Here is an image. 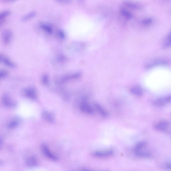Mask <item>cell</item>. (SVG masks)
Here are the masks:
<instances>
[{
  "mask_svg": "<svg viewBox=\"0 0 171 171\" xmlns=\"http://www.w3.org/2000/svg\"><path fill=\"white\" fill-rule=\"evenodd\" d=\"M146 146V144L144 142H141L138 144L135 148V154L141 157H147L149 155L148 152L144 151Z\"/></svg>",
  "mask_w": 171,
  "mask_h": 171,
  "instance_id": "obj_1",
  "label": "cell"
},
{
  "mask_svg": "<svg viewBox=\"0 0 171 171\" xmlns=\"http://www.w3.org/2000/svg\"><path fill=\"white\" fill-rule=\"evenodd\" d=\"M23 93L24 96L33 100H35L37 98L36 90L33 87H29L24 89Z\"/></svg>",
  "mask_w": 171,
  "mask_h": 171,
  "instance_id": "obj_2",
  "label": "cell"
},
{
  "mask_svg": "<svg viewBox=\"0 0 171 171\" xmlns=\"http://www.w3.org/2000/svg\"><path fill=\"white\" fill-rule=\"evenodd\" d=\"M42 148V152L46 157L53 161H56L58 159L57 157L53 154L47 145L43 144Z\"/></svg>",
  "mask_w": 171,
  "mask_h": 171,
  "instance_id": "obj_3",
  "label": "cell"
},
{
  "mask_svg": "<svg viewBox=\"0 0 171 171\" xmlns=\"http://www.w3.org/2000/svg\"><path fill=\"white\" fill-rule=\"evenodd\" d=\"M171 103V95H169L156 100L154 102V104L155 106L160 107L165 106Z\"/></svg>",
  "mask_w": 171,
  "mask_h": 171,
  "instance_id": "obj_4",
  "label": "cell"
},
{
  "mask_svg": "<svg viewBox=\"0 0 171 171\" xmlns=\"http://www.w3.org/2000/svg\"><path fill=\"white\" fill-rule=\"evenodd\" d=\"M13 37V33L11 30L7 29L3 31L2 35L3 42L5 45L10 43Z\"/></svg>",
  "mask_w": 171,
  "mask_h": 171,
  "instance_id": "obj_5",
  "label": "cell"
},
{
  "mask_svg": "<svg viewBox=\"0 0 171 171\" xmlns=\"http://www.w3.org/2000/svg\"><path fill=\"white\" fill-rule=\"evenodd\" d=\"M2 102L3 104L8 107L14 108L16 106V103L13 101L8 95L3 96Z\"/></svg>",
  "mask_w": 171,
  "mask_h": 171,
  "instance_id": "obj_6",
  "label": "cell"
},
{
  "mask_svg": "<svg viewBox=\"0 0 171 171\" xmlns=\"http://www.w3.org/2000/svg\"><path fill=\"white\" fill-rule=\"evenodd\" d=\"M169 123L166 121H162L157 123L155 126V129L159 131L164 132L168 129L169 127Z\"/></svg>",
  "mask_w": 171,
  "mask_h": 171,
  "instance_id": "obj_7",
  "label": "cell"
},
{
  "mask_svg": "<svg viewBox=\"0 0 171 171\" xmlns=\"http://www.w3.org/2000/svg\"><path fill=\"white\" fill-rule=\"evenodd\" d=\"M113 154V151L112 149L106 150L97 151L94 152V155L98 157L104 158L112 155Z\"/></svg>",
  "mask_w": 171,
  "mask_h": 171,
  "instance_id": "obj_8",
  "label": "cell"
},
{
  "mask_svg": "<svg viewBox=\"0 0 171 171\" xmlns=\"http://www.w3.org/2000/svg\"><path fill=\"white\" fill-rule=\"evenodd\" d=\"M130 91L132 94L137 97H140L144 95L143 89L139 85H135L132 87Z\"/></svg>",
  "mask_w": 171,
  "mask_h": 171,
  "instance_id": "obj_9",
  "label": "cell"
},
{
  "mask_svg": "<svg viewBox=\"0 0 171 171\" xmlns=\"http://www.w3.org/2000/svg\"><path fill=\"white\" fill-rule=\"evenodd\" d=\"M0 60L1 62L4 64L5 65L11 68H14L15 67L16 64L10 60L8 57H7L5 55L2 54V53L0 55Z\"/></svg>",
  "mask_w": 171,
  "mask_h": 171,
  "instance_id": "obj_10",
  "label": "cell"
},
{
  "mask_svg": "<svg viewBox=\"0 0 171 171\" xmlns=\"http://www.w3.org/2000/svg\"><path fill=\"white\" fill-rule=\"evenodd\" d=\"M80 108L81 111L85 114H91L93 112V110L91 107L86 102L84 101L81 103Z\"/></svg>",
  "mask_w": 171,
  "mask_h": 171,
  "instance_id": "obj_11",
  "label": "cell"
},
{
  "mask_svg": "<svg viewBox=\"0 0 171 171\" xmlns=\"http://www.w3.org/2000/svg\"><path fill=\"white\" fill-rule=\"evenodd\" d=\"M42 117L43 119L48 122L53 123L54 122V116L50 112L47 111L44 112L42 114Z\"/></svg>",
  "mask_w": 171,
  "mask_h": 171,
  "instance_id": "obj_12",
  "label": "cell"
},
{
  "mask_svg": "<svg viewBox=\"0 0 171 171\" xmlns=\"http://www.w3.org/2000/svg\"><path fill=\"white\" fill-rule=\"evenodd\" d=\"M94 106L96 110L103 117H106L108 116V113L103 109L100 105L97 103H94Z\"/></svg>",
  "mask_w": 171,
  "mask_h": 171,
  "instance_id": "obj_13",
  "label": "cell"
},
{
  "mask_svg": "<svg viewBox=\"0 0 171 171\" xmlns=\"http://www.w3.org/2000/svg\"><path fill=\"white\" fill-rule=\"evenodd\" d=\"M27 165L30 167H34L37 166L38 161L37 159L34 156L30 157L26 160Z\"/></svg>",
  "mask_w": 171,
  "mask_h": 171,
  "instance_id": "obj_14",
  "label": "cell"
},
{
  "mask_svg": "<svg viewBox=\"0 0 171 171\" xmlns=\"http://www.w3.org/2000/svg\"><path fill=\"white\" fill-rule=\"evenodd\" d=\"M166 64V62L164 60H157L149 63L148 65H147V68L148 67V68H151V67L155 66L157 65H161V64L163 65V64Z\"/></svg>",
  "mask_w": 171,
  "mask_h": 171,
  "instance_id": "obj_15",
  "label": "cell"
},
{
  "mask_svg": "<svg viewBox=\"0 0 171 171\" xmlns=\"http://www.w3.org/2000/svg\"><path fill=\"white\" fill-rule=\"evenodd\" d=\"M10 13V11L8 10L3 11L0 13V24L1 25L4 23L6 18L9 16Z\"/></svg>",
  "mask_w": 171,
  "mask_h": 171,
  "instance_id": "obj_16",
  "label": "cell"
},
{
  "mask_svg": "<svg viewBox=\"0 0 171 171\" xmlns=\"http://www.w3.org/2000/svg\"><path fill=\"white\" fill-rule=\"evenodd\" d=\"M19 124V121L16 119H13L11 120L8 124V127L9 129H15Z\"/></svg>",
  "mask_w": 171,
  "mask_h": 171,
  "instance_id": "obj_17",
  "label": "cell"
},
{
  "mask_svg": "<svg viewBox=\"0 0 171 171\" xmlns=\"http://www.w3.org/2000/svg\"><path fill=\"white\" fill-rule=\"evenodd\" d=\"M41 26L42 29L49 34H51L53 31V29L52 26L49 24L46 23H42Z\"/></svg>",
  "mask_w": 171,
  "mask_h": 171,
  "instance_id": "obj_18",
  "label": "cell"
},
{
  "mask_svg": "<svg viewBox=\"0 0 171 171\" xmlns=\"http://www.w3.org/2000/svg\"><path fill=\"white\" fill-rule=\"evenodd\" d=\"M36 12L34 11H31L21 17V20L23 21H25L29 20L36 15Z\"/></svg>",
  "mask_w": 171,
  "mask_h": 171,
  "instance_id": "obj_19",
  "label": "cell"
},
{
  "mask_svg": "<svg viewBox=\"0 0 171 171\" xmlns=\"http://www.w3.org/2000/svg\"><path fill=\"white\" fill-rule=\"evenodd\" d=\"M164 46L165 48H168L171 46V31L167 36Z\"/></svg>",
  "mask_w": 171,
  "mask_h": 171,
  "instance_id": "obj_20",
  "label": "cell"
},
{
  "mask_svg": "<svg viewBox=\"0 0 171 171\" xmlns=\"http://www.w3.org/2000/svg\"><path fill=\"white\" fill-rule=\"evenodd\" d=\"M42 84L47 85L49 84V79L47 75L45 74L42 76Z\"/></svg>",
  "mask_w": 171,
  "mask_h": 171,
  "instance_id": "obj_21",
  "label": "cell"
},
{
  "mask_svg": "<svg viewBox=\"0 0 171 171\" xmlns=\"http://www.w3.org/2000/svg\"><path fill=\"white\" fill-rule=\"evenodd\" d=\"M121 12L123 15L128 19H130L132 16V14L129 12H128L126 10L122 9L121 10Z\"/></svg>",
  "mask_w": 171,
  "mask_h": 171,
  "instance_id": "obj_22",
  "label": "cell"
},
{
  "mask_svg": "<svg viewBox=\"0 0 171 171\" xmlns=\"http://www.w3.org/2000/svg\"><path fill=\"white\" fill-rule=\"evenodd\" d=\"M8 72L5 70H2L0 71V78L1 79H4L8 76Z\"/></svg>",
  "mask_w": 171,
  "mask_h": 171,
  "instance_id": "obj_23",
  "label": "cell"
},
{
  "mask_svg": "<svg viewBox=\"0 0 171 171\" xmlns=\"http://www.w3.org/2000/svg\"><path fill=\"white\" fill-rule=\"evenodd\" d=\"M153 20V19L151 18H148L144 19L143 21V24L145 25H149L152 23Z\"/></svg>",
  "mask_w": 171,
  "mask_h": 171,
  "instance_id": "obj_24",
  "label": "cell"
},
{
  "mask_svg": "<svg viewBox=\"0 0 171 171\" xmlns=\"http://www.w3.org/2000/svg\"><path fill=\"white\" fill-rule=\"evenodd\" d=\"M58 35L59 38L62 39H64L66 37L65 33L63 30H60L58 31Z\"/></svg>",
  "mask_w": 171,
  "mask_h": 171,
  "instance_id": "obj_25",
  "label": "cell"
},
{
  "mask_svg": "<svg viewBox=\"0 0 171 171\" xmlns=\"http://www.w3.org/2000/svg\"><path fill=\"white\" fill-rule=\"evenodd\" d=\"M167 167H168V168L171 169V163H170L168 165H167Z\"/></svg>",
  "mask_w": 171,
  "mask_h": 171,
  "instance_id": "obj_26",
  "label": "cell"
},
{
  "mask_svg": "<svg viewBox=\"0 0 171 171\" xmlns=\"http://www.w3.org/2000/svg\"><path fill=\"white\" fill-rule=\"evenodd\" d=\"M84 171H88V170H85Z\"/></svg>",
  "mask_w": 171,
  "mask_h": 171,
  "instance_id": "obj_27",
  "label": "cell"
}]
</instances>
